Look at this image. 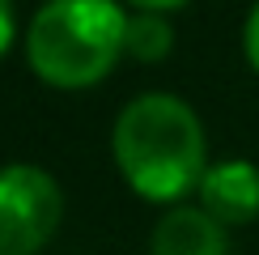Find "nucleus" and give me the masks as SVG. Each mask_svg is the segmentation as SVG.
<instances>
[{"label":"nucleus","mask_w":259,"mask_h":255,"mask_svg":"<svg viewBox=\"0 0 259 255\" xmlns=\"http://www.w3.org/2000/svg\"><path fill=\"white\" fill-rule=\"evenodd\" d=\"M115 162L136 196L153 204H175L204 179V128L175 94H140L115 119Z\"/></svg>","instance_id":"1"},{"label":"nucleus","mask_w":259,"mask_h":255,"mask_svg":"<svg viewBox=\"0 0 259 255\" xmlns=\"http://www.w3.org/2000/svg\"><path fill=\"white\" fill-rule=\"evenodd\" d=\"M127 13L115 0H47L26 34V60L51 90H90L123 56Z\"/></svg>","instance_id":"2"},{"label":"nucleus","mask_w":259,"mask_h":255,"mask_svg":"<svg viewBox=\"0 0 259 255\" xmlns=\"http://www.w3.org/2000/svg\"><path fill=\"white\" fill-rule=\"evenodd\" d=\"M60 183L38 166H0V255H38L60 230Z\"/></svg>","instance_id":"3"},{"label":"nucleus","mask_w":259,"mask_h":255,"mask_svg":"<svg viewBox=\"0 0 259 255\" xmlns=\"http://www.w3.org/2000/svg\"><path fill=\"white\" fill-rule=\"evenodd\" d=\"M200 208L221 226H246L259 217V166L217 162L200 179Z\"/></svg>","instance_id":"4"},{"label":"nucleus","mask_w":259,"mask_h":255,"mask_svg":"<svg viewBox=\"0 0 259 255\" xmlns=\"http://www.w3.org/2000/svg\"><path fill=\"white\" fill-rule=\"evenodd\" d=\"M153 255H230V234L204 208H170L153 226Z\"/></svg>","instance_id":"5"},{"label":"nucleus","mask_w":259,"mask_h":255,"mask_svg":"<svg viewBox=\"0 0 259 255\" xmlns=\"http://www.w3.org/2000/svg\"><path fill=\"white\" fill-rule=\"evenodd\" d=\"M175 47V30L161 13H136L127 17V38H123V51H132L140 64H157L170 56Z\"/></svg>","instance_id":"6"},{"label":"nucleus","mask_w":259,"mask_h":255,"mask_svg":"<svg viewBox=\"0 0 259 255\" xmlns=\"http://www.w3.org/2000/svg\"><path fill=\"white\" fill-rule=\"evenodd\" d=\"M242 42H246V60H251V68L259 72V0H255L251 17H246V34H242Z\"/></svg>","instance_id":"7"},{"label":"nucleus","mask_w":259,"mask_h":255,"mask_svg":"<svg viewBox=\"0 0 259 255\" xmlns=\"http://www.w3.org/2000/svg\"><path fill=\"white\" fill-rule=\"evenodd\" d=\"M13 47V0H0V56Z\"/></svg>","instance_id":"8"},{"label":"nucleus","mask_w":259,"mask_h":255,"mask_svg":"<svg viewBox=\"0 0 259 255\" xmlns=\"http://www.w3.org/2000/svg\"><path fill=\"white\" fill-rule=\"evenodd\" d=\"M132 5L140 9V13H170V9L187 5V0H132Z\"/></svg>","instance_id":"9"}]
</instances>
